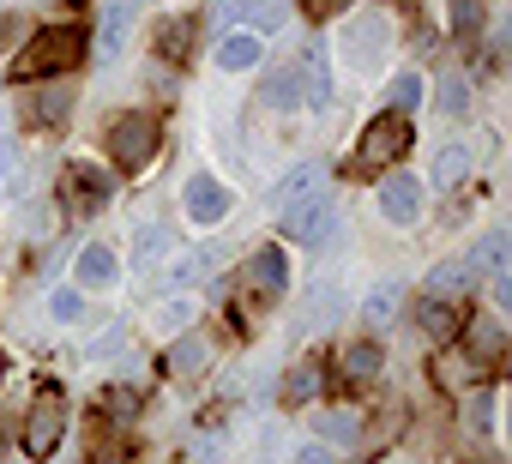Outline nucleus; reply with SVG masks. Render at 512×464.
Masks as SVG:
<instances>
[{
    "instance_id": "obj_1",
    "label": "nucleus",
    "mask_w": 512,
    "mask_h": 464,
    "mask_svg": "<svg viewBox=\"0 0 512 464\" xmlns=\"http://www.w3.org/2000/svg\"><path fill=\"white\" fill-rule=\"evenodd\" d=\"M73 61H85V37L73 25H55V31H37L19 55V79H55V73H73Z\"/></svg>"
},
{
    "instance_id": "obj_2",
    "label": "nucleus",
    "mask_w": 512,
    "mask_h": 464,
    "mask_svg": "<svg viewBox=\"0 0 512 464\" xmlns=\"http://www.w3.org/2000/svg\"><path fill=\"white\" fill-rule=\"evenodd\" d=\"M157 139H163V121L151 109H127L115 127H109V157L115 169H145L157 157Z\"/></svg>"
},
{
    "instance_id": "obj_3",
    "label": "nucleus",
    "mask_w": 512,
    "mask_h": 464,
    "mask_svg": "<svg viewBox=\"0 0 512 464\" xmlns=\"http://www.w3.org/2000/svg\"><path fill=\"white\" fill-rule=\"evenodd\" d=\"M410 139H416L410 115L386 109V115H374V121L362 127V139H356V163H362V169H392V163L410 151Z\"/></svg>"
},
{
    "instance_id": "obj_4",
    "label": "nucleus",
    "mask_w": 512,
    "mask_h": 464,
    "mask_svg": "<svg viewBox=\"0 0 512 464\" xmlns=\"http://www.w3.org/2000/svg\"><path fill=\"white\" fill-rule=\"evenodd\" d=\"M61 434H67V398H61L55 386H43V392L31 398V410H25V458H31V464L55 458Z\"/></svg>"
},
{
    "instance_id": "obj_5",
    "label": "nucleus",
    "mask_w": 512,
    "mask_h": 464,
    "mask_svg": "<svg viewBox=\"0 0 512 464\" xmlns=\"http://www.w3.org/2000/svg\"><path fill=\"white\" fill-rule=\"evenodd\" d=\"M386 43H392V25H386L380 13H368V19H350V25H344V37H338L344 61H350V67H362V73H374V67L386 61Z\"/></svg>"
},
{
    "instance_id": "obj_6",
    "label": "nucleus",
    "mask_w": 512,
    "mask_h": 464,
    "mask_svg": "<svg viewBox=\"0 0 512 464\" xmlns=\"http://www.w3.org/2000/svg\"><path fill=\"white\" fill-rule=\"evenodd\" d=\"M422 205H428V187H422L416 175H404V169H392V175L380 181V217H386V223H398V229H410V223L422 217Z\"/></svg>"
},
{
    "instance_id": "obj_7",
    "label": "nucleus",
    "mask_w": 512,
    "mask_h": 464,
    "mask_svg": "<svg viewBox=\"0 0 512 464\" xmlns=\"http://www.w3.org/2000/svg\"><path fill=\"white\" fill-rule=\"evenodd\" d=\"M332 223H338V205L314 187V193H302L290 211H284V229H290V236L296 242H326L332 236Z\"/></svg>"
},
{
    "instance_id": "obj_8",
    "label": "nucleus",
    "mask_w": 512,
    "mask_h": 464,
    "mask_svg": "<svg viewBox=\"0 0 512 464\" xmlns=\"http://www.w3.org/2000/svg\"><path fill=\"white\" fill-rule=\"evenodd\" d=\"M181 205H187V217H193V223H223V217L235 211V193H229L217 175H193V181H187V193H181Z\"/></svg>"
},
{
    "instance_id": "obj_9",
    "label": "nucleus",
    "mask_w": 512,
    "mask_h": 464,
    "mask_svg": "<svg viewBox=\"0 0 512 464\" xmlns=\"http://www.w3.org/2000/svg\"><path fill=\"white\" fill-rule=\"evenodd\" d=\"M31 85H37V91H31V103H25V115H31L37 127H61L67 109H73V79L55 73V79H31Z\"/></svg>"
},
{
    "instance_id": "obj_10",
    "label": "nucleus",
    "mask_w": 512,
    "mask_h": 464,
    "mask_svg": "<svg viewBox=\"0 0 512 464\" xmlns=\"http://www.w3.org/2000/svg\"><path fill=\"white\" fill-rule=\"evenodd\" d=\"M476 374H482V362L470 356V350H434V362H428V380L440 386V392H464V386H476Z\"/></svg>"
},
{
    "instance_id": "obj_11",
    "label": "nucleus",
    "mask_w": 512,
    "mask_h": 464,
    "mask_svg": "<svg viewBox=\"0 0 512 464\" xmlns=\"http://www.w3.org/2000/svg\"><path fill=\"white\" fill-rule=\"evenodd\" d=\"M115 272H121V260H115V248H103V242H85L79 260H73V284H79V290H109Z\"/></svg>"
},
{
    "instance_id": "obj_12",
    "label": "nucleus",
    "mask_w": 512,
    "mask_h": 464,
    "mask_svg": "<svg viewBox=\"0 0 512 464\" xmlns=\"http://www.w3.org/2000/svg\"><path fill=\"white\" fill-rule=\"evenodd\" d=\"M211 356H217L211 332H181V338H175V350H169V374L193 380V374H205V368H211Z\"/></svg>"
},
{
    "instance_id": "obj_13",
    "label": "nucleus",
    "mask_w": 512,
    "mask_h": 464,
    "mask_svg": "<svg viewBox=\"0 0 512 464\" xmlns=\"http://www.w3.org/2000/svg\"><path fill=\"white\" fill-rule=\"evenodd\" d=\"M476 278H482V272H476L464 254H458V260H440V266L428 272V296H434V302H446V296H470Z\"/></svg>"
},
{
    "instance_id": "obj_14",
    "label": "nucleus",
    "mask_w": 512,
    "mask_h": 464,
    "mask_svg": "<svg viewBox=\"0 0 512 464\" xmlns=\"http://www.w3.org/2000/svg\"><path fill=\"white\" fill-rule=\"evenodd\" d=\"M458 398H464V404H458V428H464L470 440H488V434H494V392L464 386Z\"/></svg>"
},
{
    "instance_id": "obj_15",
    "label": "nucleus",
    "mask_w": 512,
    "mask_h": 464,
    "mask_svg": "<svg viewBox=\"0 0 512 464\" xmlns=\"http://www.w3.org/2000/svg\"><path fill=\"white\" fill-rule=\"evenodd\" d=\"M133 13H139V7H133V0H109V7H103V31H97V49H103L109 61H115V55L127 49V31H133Z\"/></svg>"
},
{
    "instance_id": "obj_16",
    "label": "nucleus",
    "mask_w": 512,
    "mask_h": 464,
    "mask_svg": "<svg viewBox=\"0 0 512 464\" xmlns=\"http://www.w3.org/2000/svg\"><path fill=\"white\" fill-rule=\"evenodd\" d=\"M247 278H253V290L284 296V290H290V260H284L278 248H260V254H253V266H247Z\"/></svg>"
},
{
    "instance_id": "obj_17",
    "label": "nucleus",
    "mask_w": 512,
    "mask_h": 464,
    "mask_svg": "<svg viewBox=\"0 0 512 464\" xmlns=\"http://www.w3.org/2000/svg\"><path fill=\"white\" fill-rule=\"evenodd\" d=\"M470 169H476L470 139H452V145H440V157H434V187H458Z\"/></svg>"
},
{
    "instance_id": "obj_18",
    "label": "nucleus",
    "mask_w": 512,
    "mask_h": 464,
    "mask_svg": "<svg viewBox=\"0 0 512 464\" xmlns=\"http://www.w3.org/2000/svg\"><path fill=\"white\" fill-rule=\"evenodd\" d=\"M320 392H326V374H320V362H296V368L284 374V404L308 410V404H314Z\"/></svg>"
},
{
    "instance_id": "obj_19",
    "label": "nucleus",
    "mask_w": 512,
    "mask_h": 464,
    "mask_svg": "<svg viewBox=\"0 0 512 464\" xmlns=\"http://www.w3.org/2000/svg\"><path fill=\"white\" fill-rule=\"evenodd\" d=\"M464 350L488 368V362H500V356H506V332H500L494 320H470V326H464Z\"/></svg>"
},
{
    "instance_id": "obj_20",
    "label": "nucleus",
    "mask_w": 512,
    "mask_h": 464,
    "mask_svg": "<svg viewBox=\"0 0 512 464\" xmlns=\"http://www.w3.org/2000/svg\"><path fill=\"white\" fill-rule=\"evenodd\" d=\"M260 103H266V109H278V115H290V109L302 103V73H296V67H278V73L266 79Z\"/></svg>"
},
{
    "instance_id": "obj_21",
    "label": "nucleus",
    "mask_w": 512,
    "mask_h": 464,
    "mask_svg": "<svg viewBox=\"0 0 512 464\" xmlns=\"http://www.w3.org/2000/svg\"><path fill=\"white\" fill-rule=\"evenodd\" d=\"M314 187H320V169H314V163H296L284 181H272V211H290V205H296L302 193H314Z\"/></svg>"
},
{
    "instance_id": "obj_22",
    "label": "nucleus",
    "mask_w": 512,
    "mask_h": 464,
    "mask_svg": "<svg viewBox=\"0 0 512 464\" xmlns=\"http://www.w3.org/2000/svg\"><path fill=\"white\" fill-rule=\"evenodd\" d=\"M67 199H73V211H97V205L109 199V181H103L97 169H73V175H67Z\"/></svg>"
},
{
    "instance_id": "obj_23",
    "label": "nucleus",
    "mask_w": 512,
    "mask_h": 464,
    "mask_svg": "<svg viewBox=\"0 0 512 464\" xmlns=\"http://www.w3.org/2000/svg\"><path fill=\"white\" fill-rule=\"evenodd\" d=\"M380 362H386V350L374 344V338H356V344H344V374L362 386V380H374L380 374Z\"/></svg>"
},
{
    "instance_id": "obj_24",
    "label": "nucleus",
    "mask_w": 512,
    "mask_h": 464,
    "mask_svg": "<svg viewBox=\"0 0 512 464\" xmlns=\"http://www.w3.org/2000/svg\"><path fill=\"white\" fill-rule=\"evenodd\" d=\"M169 248H175V236H169V229H163V223H145L139 236H133V266H139V272H151V266H157Z\"/></svg>"
},
{
    "instance_id": "obj_25",
    "label": "nucleus",
    "mask_w": 512,
    "mask_h": 464,
    "mask_svg": "<svg viewBox=\"0 0 512 464\" xmlns=\"http://www.w3.org/2000/svg\"><path fill=\"white\" fill-rule=\"evenodd\" d=\"M506 248H512L506 229H488V236L476 242V254H470V266H476V272H488V278H506Z\"/></svg>"
},
{
    "instance_id": "obj_26",
    "label": "nucleus",
    "mask_w": 512,
    "mask_h": 464,
    "mask_svg": "<svg viewBox=\"0 0 512 464\" xmlns=\"http://www.w3.org/2000/svg\"><path fill=\"white\" fill-rule=\"evenodd\" d=\"M434 103H440L446 121H464V115H470V79H464V73H446L440 91H434Z\"/></svg>"
},
{
    "instance_id": "obj_27",
    "label": "nucleus",
    "mask_w": 512,
    "mask_h": 464,
    "mask_svg": "<svg viewBox=\"0 0 512 464\" xmlns=\"http://www.w3.org/2000/svg\"><path fill=\"white\" fill-rule=\"evenodd\" d=\"M253 61H260V37H223L217 43V67L223 73H247Z\"/></svg>"
},
{
    "instance_id": "obj_28",
    "label": "nucleus",
    "mask_w": 512,
    "mask_h": 464,
    "mask_svg": "<svg viewBox=\"0 0 512 464\" xmlns=\"http://www.w3.org/2000/svg\"><path fill=\"white\" fill-rule=\"evenodd\" d=\"M314 434H320V440L350 446V440H362V422H356L350 410H326V416H314Z\"/></svg>"
},
{
    "instance_id": "obj_29",
    "label": "nucleus",
    "mask_w": 512,
    "mask_h": 464,
    "mask_svg": "<svg viewBox=\"0 0 512 464\" xmlns=\"http://www.w3.org/2000/svg\"><path fill=\"white\" fill-rule=\"evenodd\" d=\"M398 302H404V290L398 284H380L368 302H362V314H368V326H386V320H398Z\"/></svg>"
},
{
    "instance_id": "obj_30",
    "label": "nucleus",
    "mask_w": 512,
    "mask_h": 464,
    "mask_svg": "<svg viewBox=\"0 0 512 464\" xmlns=\"http://www.w3.org/2000/svg\"><path fill=\"white\" fill-rule=\"evenodd\" d=\"M392 109H398V115L422 109V79H416V73H398V79H392Z\"/></svg>"
},
{
    "instance_id": "obj_31",
    "label": "nucleus",
    "mask_w": 512,
    "mask_h": 464,
    "mask_svg": "<svg viewBox=\"0 0 512 464\" xmlns=\"http://www.w3.org/2000/svg\"><path fill=\"white\" fill-rule=\"evenodd\" d=\"M332 320H338V284H320V290H314V308H308L302 326H332Z\"/></svg>"
},
{
    "instance_id": "obj_32",
    "label": "nucleus",
    "mask_w": 512,
    "mask_h": 464,
    "mask_svg": "<svg viewBox=\"0 0 512 464\" xmlns=\"http://www.w3.org/2000/svg\"><path fill=\"white\" fill-rule=\"evenodd\" d=\"M253 31H278L284 19H290V0H253Z\"/></svg>"
},
{
    "instance_id": "obj_33",
    "label": "nucleus",
    "mask_w": 512,
    "mask_h": 464,
    "mask_svg": "<svg viewBox=\"0 0 512 464\" xmlns=\"http://www.w3.org/2000/svg\"><path fill=\"white\" fill-rule=\"evenodd\" d=\"M19 169H25V151H19V139H0V193H13Z\"/></svg>"
},
{
    "instance_id": "obj_34",
    "label": "nucleus",
    "mask_w": 512,
    "mask_h": 464,
    "mask_svg": "<svg viewBox=\"0 0 512 464\" xmlns=\"http://www.w3.org/2000/svg\"><path fill=\"white\" fill-rule=\"evenodd\" d=\"M416 314H422V326H428V332H434V338H452V332H458V320H452V308H440V302H434V296H428V302H422V308H416Z\"/></svg>"
},
{
    "instance_id": "obj_35",
    "label": "nucleus",
    "mask_w": 512,
    "mask_h": 464,
    "mask_svg": "<svg viewBox=\"0 0 512 464\" xmlns=\"http://www.w3.org/2000/svg\"><path fill=\"white\" fill-rule=\"evenodd\" d=\"M452 31L458 37H476L482 31V0H452Z\"/></svg>"
},
{
    "instance_id": "obj_36",
    "label": "nucleus",
    "mask_w": 512,
    "mask_h": 464,
    "mask_svg": "<svg viewBox=\"0 0 512 464\" xmlns=\"http://www.w3.org/2000/svg\"><path fill=\"white\" fill-rule=\"evenodd\" d=\"M187 43H193V25H187V19H175V25H163L157 55H163V61H169V55H187Z\"/></svg>"
},
{
    "instance_id": "obj_37",
    "label": "nucleus",
    "mask_w": 512,
    "mask_h": 464,
    "mask_svg": "<svg viewBox=\"0 0 512 464\" xmlns=\"http://www.w3.org/2000/svg\"><path fill=\"white\" fill-rule=\"evenodd\" d=\"M49 314H55L61 326H73V320L85 314V302H79V284H73V290H55V296H49Z\"/></svg>"
},
{
    "instance_id": "obj_38",
    "label": "nucleus",
    "mask_w": 512,
    "mask_h": 464,
    "mask_svg": "<svg viewBox=\"0 0 512 464\" xmlns=\"http://www.w3.org/2000/svg\"><path fill=\"white\" fill-rule=\"evenodd\" d=\"M121 344H127V326H109V332H97V338H91V350H85V356H97V362H103V356H115Z\"/></svg>"
},
{
    "instance_id": "obj_39",
    "label": "nucleus",
    "mask_w": 512,
    "mask_h": 464,
    "mask_svg": "<svg viewBox=\"0 0 512 464\" xmlns=\"http://www.w3.org/2000/svg\"><path fill=\"white\" fill-rule=\"evenodd\" d=\"M241 13H247V0H211V25H217V31H223V25H235Z\"/></svg>"
},
{
    "instance_id": "obj_40",
    "label": "nucleus",
    "mask_w": 512,
    "mask_h": 464,
    "mask_svg": "<svg viewBox=\"0 0 512 464\" xmlns=\"http://www.w3.org/2000/svg\"><path fill=\"white\" fill-rule=\"evenodd\" d=\"M109 416H127V422H133V416H139V392H121V386H115V392H109Z\"/></svg>"
},
{
    "instance_id": "obj_41",
    "label": "nucleus",
    "mask_w": 512,
    "mask_h": 464,
    "mask_svg": "<svg viewBox=\"0 0 512 464\" xmlns=\"http://www.w3.org/2000/svg\"><path fill=\"white\" fill-rule=\"evenodd\" d=\"M157 326H163V332H175V326H187V302H175V308H163V314H157Z\"/></svg>"
},
{
    "instance_id": "obj_42",
    "label": "nucleus",
    "mask_w": 512,
    "mask_h": 464,
    "mask_svg": "<svg viewBox=\"0 0 512 464\" xmlns=\"http://www.w3.org/2000/svg\"><path fill=\"white\" fill-rule=\"evenodd\" d=\"M344 7H350V0H308L314 19H332V13H344Z\"/></svg>"
},
{
    "instance_id": "obj_43",
    "label": "nucleus",
    "mask_w": 512,
    "mask_h": 464,
    "mask_svg": "<svg viewBox=\"0 0 512 464\" xmlns=\"http://www.w3.org/2000/svg\"><path fill=\"white\" fill-rule=\"evenodd\" d=\"M296 464H338V458H332L326 446H302V458H296Z\"/></svg>"
},
{
    "instance_id": "obj_44",
    "label": "nucleus",
    "mask_w": 512,
    "mask_h": 464,
    "mask_svg": "<svg viewBox=\"0 0 512 464\" xmlns=\"http://www.w3.org/2000/svg\"><path fill=\"white\" fill-rule=\"evenodd\" d=\"M13 37H19V19H0V49H7Z\"/></svg>"
},
{
    "instance_id": "obj_45",
    "label": "nucleus",
    "mask_w": 512,
    "mask_h": 464,
    "mask_svg": "<svg viewBox=\"0 0 512 464\" xmlns=\"http://www.w3.org/2000/svg\"><path fill=\"white\" fill-rule=\"evenodd\" d=\"M392 7H416V0H392Z\"/></svg>"
}]
</instances>
